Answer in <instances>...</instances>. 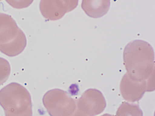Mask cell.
<instances>
[{
    "label": "cell",
    "instance_id": "cell-1",
    "mask_svg": "<svg viewBox=\"0 0 155 116\" xmlns=\"http://www.w3.org/2000/svg\"><path fill=\"white\" fill-rule=\"evenodd\" d=\"M124 61L130 77L146 82L155 90V55L149 43L142 40L130 42L124 50Z\"/></svg>",
    "mask_w": 155,
    "mask_h": 116
},
{
    "label": "cell",
    "instance_id": "cell-2",
    "mask_svg": "<svg viewBox=\"0 0 155 116\" xmlns=\"http://www.w3.org/2000/svg\"><path fill=\"white\" fill-rule=\"evenodd\" d=\"M0 105L5 116H32L31 95L19 83H10L0 91Z\"/></svg>",
    "mask_w": 155,
    "mask_h": 116
},
{
    "label": "cell",
    "instance_id": "cell-3",
    "mask_svg": "<svg viewBox=\"0 0 155 116\" xmlns=\"http://www.w3.org/2000/svg\"><path fill=\"white\" fill-rule=\"evenodd\" d=\"M77 101L59 89L48 91L42 99L50 116H88L78 108Z\"/></svg>",
    "mask_w": 155,
    "mask_h": 116
},
{
    "label": "cell",
    "instance_id": "cell-4",
    "mask_svg": "<svg viewBox=\"0 0 155 116\" xmlns=\"http://www.w3.org/2000/svg\"><path fill=\"white\" fill-rule=\"evenodd\" d=\"M79 0H41L39 10L43 16L49 21L61 19L67 12L77 8Z\"/></svg>",
    "mask_w": 155,
    "mask_h": 116
},
{
    "label": "cell",
    "instance_id": "cell-5",
    "mask_svg": "<svg viewBox=\"0 0 155 116\" xmlns=\"http://www.w3.org/2000/svg\"><path fill=\"white\" fill-rule=\"evenodd\" d=\"M78 107L88 116H95L104 111L106 102L103 93L95 89H89L77 101Z\"/></svg>",
    "mask_w": 155,
    "mask_h": 116
},
{
    "label": "cell",
    "instance_id": "cell-6",
    "mask_svg": "<svg viewBox=\"0 0 155 116\" xmlns=\"http://www.w3.org/2000/svg\"><path fill=\"white\" fill-rule=\"evenodd\" d=\"M153 91L146 82L139 81L131 79L127 73L121 79L120 92L126 101L134 102L142 98L146 92Z\"/></svg>",
    "mask_w": 155,
    "mask_h": 116
},
{
    "label": "cell",
    "instance_id": "cell-7",
    "mask_svg": "<svg viewBox=\"0 0 155 116\" xmlns=\"http://www.w3.org/2000/svg\"><path fill=\"white\" fill-rule=\"evenodd\" d=\"M20 29L11 16L0 13V46L14 40Z\"/></svg>",
    "mask_w": 155,
    "mask_h": 116
},
{
    "label": "cell",
    "instance_id": "cell-8",
    "mask_svg": "<svg viewBox=\"0 0 155 116\" xmlns=\"http://www.w3.org/2000/svg\"><path fill=\"white\" fill-rule=\"evenodd\" d=\"M110 0H82L81 7L90 17L98 18L106 14Z\"/></svg>",
    "mask_w": 155,
    "mask_h": 116
},
{
    "label": "cell",
    "instance_id": "cell-9",
    "mask_svg": "<svg viewBox=\"0 0 155 116\" xmlns=\"http://www.w3.org/2000/svg\"><path fill=\"white\" fill-rule=\"evenodd\" d=\"M27 45L26 37L21 29L15 38L8 44L0 46V51L10 57L19 55L24 50Z\"/></svg>",
    "mask_w": 155,
    "mask_h": 116
},
{
    "label": "cell",
    "instance_id": "cell-10",
    "mask_svg": "<svg viewBox=\"0 0 155 116\" xmlns=\"http://www.w3.org/2000/svg\"><path fill=\"white\" fill-rule=\"evenodd\" d=\"M116 116H143V112L138 104L124 102L118 108Z\"/></svg>",
    "mask_w": 155,
    "mask_h": 116
},
{
    "label": "cell",
    "instance_id": "cell-11",
    "mask_svg": "<svg viewBox=\"0 0 155 116\" xmlns=\"http://www.w3.org/2000/svg\"><path fill=\"white\" fill-rule=\"evenodd\" d=\"M11 72V66L8 61L0 57V85L8 80Z\"/></svg>",
    "mask_w": 155,
    "mask_h": 116
},
{
    "label": "cell",
    "instance_id": "cell-12",
    "mask_svg": "<svg viewBox=\"0 0 155 116\" xmlns=\"http://www.w3.org/2000/svg\"><path fill=\"white\" fill-rule=\"evenodd\" d=\"M7 3L13 8L21 9L30 6L34 0H5Z\"/></svg>",
    "mask_w": 155,
    "mask_h": 116
},
{
    "label": "cell",
    "instance_id": "cell-13",
    "mask_svg": "<svg viewBox=\"0 0 155 116\" xmlns=\"http://www.w3.org/2000/svg\"><path fill=\"white\" fill-rule=\"evenodd\" d=\"M114 116V115H111L110 114H104V115H102V116Z\"/></svg>",
    "mask_w": 155,
    "mask_h": 116
},
{
    "label": "cell",
    "instance_id": "cell-14",
    "mask_svg": "<svg viewBox=\"0 0 155 116\" xmlns=\"http://www.w3.org/2000/svg\"><path fill=\"white\" fill-rule=\"evenodd\" d=\"M2 1V0H0V1Z\"/></svg>",
    "mask_w": 155,
    "mask_h": 116
}]
</instances>
